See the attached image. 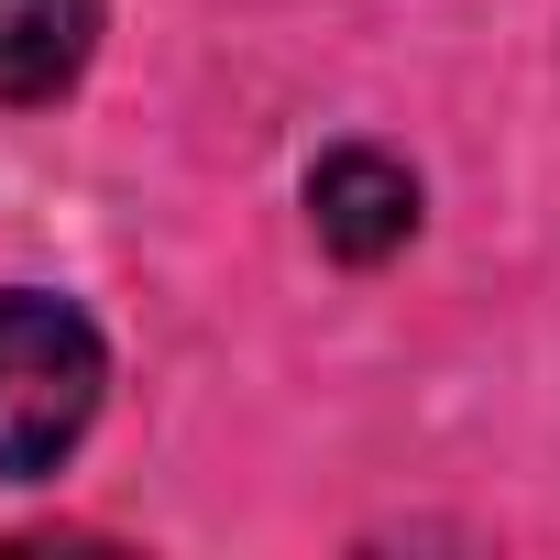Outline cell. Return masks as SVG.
<instances>
[{
  "mask_svg": "<svg viewBox=\"0 0 560 560\" xmlns=\"http://www.w3.org/2000/svg\"><path fill=\"white\" fill-rule=\"evenodd\" d=\"M110 396V341L78 298L0 287V483H45Z\"/></svg>",
  "mask_w": 560,
  "mask_h": 560,
  "instance_id": "1",
  "label": "cell"
},
{
  "mask_svg": "<svg viewBox=\"0 0 560 560\" xmlns=\"http://www.w3.org/2000/svg\"><path fill=\"white\" fill-rule=\"evenodd\" d=\"M418 209H429V187H418V165L385 154V143H330V154L308 165V231H319V253L352 264V275L396 264V253L418 242Z\"/></svg>",
  "mask_w": 560,
  "mask_h": 560,
  "instance_id": "2",
  "label": "cell"
},
{
  "mask_svg": "<svg viewBox=\"0 0 560 560\" xmlns=\"http://www.w3.org/2000/svg\"><path fill=\"white\" fill-rule=\"evenodd\" d=\"M100 56V0H0V110H45Z\"/></svg>",
  "mask_w": 560,
  "mask_h": 560,
  "instance_id": "3",
  "label": "cell"
}]
</instances>
